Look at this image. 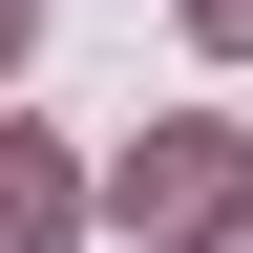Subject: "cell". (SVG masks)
I'll return each instance as SVG.
<instances>
[{
  "mask_svg": "<svg viewBox=\"0 0 253 253\" xmlns=\"http://www.w3.org/2000/svg\"><path fill=\"white\" fill-rule=\"evenodd\" d=\"M211 211H232V148L211 126H148L126 148V232H211Z\"/></svg>",
  "mask_w": 253,
  "mask_h": 253,
  "instance_id": "obj_1",
  "label": "cell"
},
{
  "mask_svg": "<svg viewBox=\"0 0 253 253\" xmlns=\"http://www.w3.org/2000/svg\"><path fill=\"white\" fill-rule=\"evenodd\" d=\"M190 21H211V42H253V0H190Z\"/></svg>",
  "mask_w": 253,
  "mask_h": 253,
  "instance_id": "obj_3",
  "label": "cell"
},
{
  "mask_svg": "<svg viewBox=\"0 0 253 253\" xmlns=\"http://www.w3.org/2000/svg\"><path fill=\"white\" fill-rule=\"evenodd\" d=\"M63 232V169H42V148H0V253H42Z\"/></svg>",
  "mask_w": 253,
  "mask_h": 253,
  "instance_id": "obj_2",
  "label": "cell"
}]
</instances>
